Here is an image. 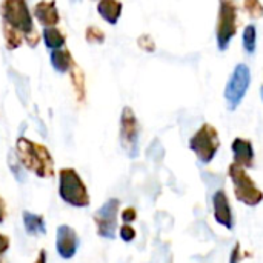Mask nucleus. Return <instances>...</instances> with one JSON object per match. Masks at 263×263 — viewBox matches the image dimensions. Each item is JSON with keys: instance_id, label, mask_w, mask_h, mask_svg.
Here are the masks:
<instances>
[{"instance_id": "f257e3e1", "label": "nucleus", "mask_w": 263, "mask_h": 263, "mask_svg": "<svg viewBox=\"0 0 263 263\" xmlns=\"http://www.w3.org/2000/svg\"><path fill=\"white\" fill-rule=\"evenodd\" d=\"M15 157L25 170L40 179H51L55 174V165L49 149L28 137L22 136L15 140Z\"/></svg>"}, {"instance_id": "f03ea898", "label": "nucleus", "mask_w": 263, "mask_h": 263, "mask_svg": "<svg viewBox=\"0 0 263 263\" xmlns=\"http://www.w3.org/2000/svg\"><path fill=\"white\" fill-rule=\"evenodd\" d=\"M0 15L3 23L23 34L26 45H29L31 48L37 46V43L40 42V35L34 29L32 15L26 0H3L0 3Z\"/></svg>"}, {"instance_id": "7ed1b4c3", "label": "nucleus", "mask_w": 263, "mask_h": 263, "mask_svg": "<svg viewBox=\"0 0 263 263\" xmlns=\"http://www.w3.org/2000/svg\"><path fill=\"white\" fill-rule=\"evenodd\" d=\"M59 197L74 208H86L89 205L88 186L74 168H62L59 171Z\"/></svg>"}, {"instance_id": "20e7f679", "label": "nucleus", "mask_w": 263, "mask_h": 263, "mask_svg": "<svg viewBox=\"0 0 263 263\" xmlns=\"http://www.w3.org/2000/svg\"><path fill=\"white\" fill-rule=\"evenodd\" d=\"M190 149L196 154L197 160L203 165H208L214 160L220 148L219 131L210 125L203 123L190 139L188 142Z\"/></svg>"}, {"instance_id": "39448f33", "label": "nucleus", "mask_w": 263, "mask_h": 263, "mask_svg": "<svg viewBox=\"0 0 263 263\" xmlns=\"http://www.w3.org/2000/svg\"><path fill=\"white\" fill-rule=\"evenodd\" d=\"M228 176L234 186V196L247 206H257L263 200L262 190L256 185L247 170L231 163L228 166Z\"/></svg>"}, {"instance_id": "423d86ee", "label": "nucleus", "mask_w": 263, "mask_h": 263, "mask_svg": "<svg viewBox=\"0 0 263 263\" xmlns=\"http://www.w3.org/2000/svg\"><path fill=\"white\" fill-rule=\"evenodd\" d=\"M237 34V5L234 0H220L216 28V40L220 51L228 49Z\"/></svg>"}, {"instance_id": "0eeeda50", "label": "nucleus", "mask_w": 263, "mask_h": 263, "mask_svg": "<svg viewBox=\"0 0 263 263\" xmlns=\"http://www.w3.org/2000/svg\"><path fill=\"white\" fill-rule=\"evenodd\" d=\"M250 83H251L250 66L247 63H239L231 72V77L228 79L225 92H223L230 111H236L237 106L242 103V100L245 99L248 92Z\"/></svg>"}, {"instance_id": "6e6552de", "label": "nucleus", "mask_w": 263, "mask_h": 263, "mask_svg": "<svg viewBox=\"0 0 263 263\" xmlns=\"http://www.w3.org/2000/svg\"><path fill=\"white\" fill-rule=\"evenodd\" d=\"M119 208L120 200L119 199H109L105 202L96 213H94V223L97 234L103 239L112 240L117 233V217H119Z\"/></svg>"}, {"instance_id": "1a4fd4ad", "label": "nucleus", "mask_w": 263, "mask_h": 263, "mask_svg": "<svg viewBox=\"0 0 263 263\" xmlns=\"http://www.w3.org/2000/svg\"><path fill=\"white\" fill-rule=\"evenodd\" d=\"M139 134L140 125L129 106H125L120 114V143L128 156L136 157L139 154Z\"/></svg>"}, {"instance_id": "9d476101", "label": "nucleus", "mask_w": 263, "mask_h": 263, "mask_svg": "<svg viewBox=\"0 0 263 263\" xmlns=\"http://www.w3.org/2000/svg\"><path fill=\"white\" fill-rule=\"evenodd\" d=\"M55 250L63 260H71L79 250V236L69 225H60L55 231Z\"/></svg>"}, {"instance_id": "9b49d317", "label": "nucleus", "mask_w": 263, "mask_h": 263, "mask_svg": "<svg viewBox=\"0 0 263 263\" xmlns=\"http://www.w3.org/2000/svg\"><path fill=\"white\" fill-rule=\"evenodd\" d=\"M213 213H214V219L219 225H222L227 230L234 228L233 210L230 205V199L223 190H217L213 194Z\"/></svg>"}, {"instance_id": "f8f14e48", "label": "nucleus", "mask_w": 263, "mask_h": 263, "mask_svg": "<svg viewBox=\"0 0 263 263\" xmlns=\"http://www.w3.org/2000/svg\"><path fill=\"white\" fill-rule=\"evenodd\" d=\"M231 151H233L234 165L243 170H250L254 166V146L251 140L243 137H236L231 143Z\"/></svg>"}, {"instance_id": "ddd939ff", "label": "nucleus", "mask_w": 263, "mask_h": 263, "mask_svg": "<svg viewBox=\"0 0 263 263\" xmlns=\"http://www.w3.org/2000/svg\"><path fill=\"white\" fill-rule=\"evenodd\" d=\"M34 17L45 28H52L60 22V15H59L54 0H40L39 3H35Z\"/></svg>"}, {"instance_id": "4468645a", "label": "nucleus", "mask_w": 263, "mask_h": 263, "mask_svg": "<svg viewBox=\"0 0 263 263\" xmlns=\"http://www.w3.org/2000/svg\"><path fill=\"white\" fill-rule=\"evenodd\" d=\"M97 12L105 22L116 25L122 15V3L119 0H99Z\"/></svg>"}, {"instance_id": "2eb2a0df", "label": "nucleus", "mask_w": 263, "mask_h": 263, "mask_svg": "<svg viewBox=\"0 0 263 263\" xmlns=\"http://www.w3.org/2000/svg\"><path fill=\"white\" fill-rule=\"evenodd\" d=\"M22 222H23V228L29 236L39 237L43 236L46 233V225H45V219L40 214H34L31 211H23L22 214Z\"/></svg>"}, {"instance_id": "dca6fc26", "label": "nucleus", "mask_w": 263, "mask_h": 263, "mask_svg": "<svg viewBox=\"0 0 263 263\" xmlns=\"http://www.w3.org/2000/svg\"><path fill=\"white\" fill-rule=\"evenodd\" d=\"M51 65L57 72H62V74L71 71L76 66L71 52L68 49H65V48L51 51Z\"/></svg>"}, {"instance_id": "f3484780", "label": "nucleus", "mask_w": 263, "mask_h": 263, "mask_svg": "<svg viewBox=\"0 0 263 263\" xmlns=\"http://www.w3.org/2000/svg\"><path fill=\"white\" fill-rule=\"evenodd\" d=\"M42 37H43V42H45L46 48L51 49V51L65 48L66 37H65V34H63L60 29H57L55 26H52V28H45Z\"/></svg>"}, {"instance_id": "a211bd4d", "label": "nucleus", "mask_w": 263, "mask_h": 263, "mask_svg": "<svg viewBox=\"0 0 263 263\" xmlns=\"http://www.w3.org/2000/svg\"><path fill=\"white\" fill-rule=\"evenodd\" d=\"M2 31H3V39H5V45L9 51H14L17 48H20L25 42L23 39V34L18 32L17 29L11 28L9 25L3 23L2 25Z\"/></svg>"}, {"instance_id": "6ab92c4d", "label": "nucleus", "mask_w": 263, "mask_h": 263, "mask_svg": "<svg viewBox=\"0 0 263 263\" xmlns=\"http://www.w3.org/2000/svg\"><path fill=\"white\" fill-rule=\"evenodd\" d=\"M242 43L248 54H254L257 45V29L254 25H247L242 34Z\"/></svg>"}, {"instance_id": "aec40b11", "label": "nucleus", "mask_w": 263, "mask_h": 263, "mask_svg": "<svg viewBox=\"0 0 263 263\" xmlns=\"http://www.w3.org/2000/svg\"><path fill=\"white\" fill-rule=\"evenodd\" d=\"M69 72H71L72 86H74V92H76V96H77V100H79V102H83V100H85V96H86L83 72H82L79 68H76V66H74Z\"/></svg>"}, {"instance_id": "412c9836", "label": "nucleus", "mask_w": 263, "mask_h": 263, "mask_svg": "<svg viewBox=\"0 0 263 263\" xmlns=\"http://www.w3.org/2000/svg\"><path fill=\"white\" fill-rule=\"evenodd\" d=\"M243 9L253 20H259L263 17V5L260 0H243Z\"/></svg>"}, {"instance_id": "4be33fe9", "label": "nucleus", "mask_w": 263, "mask_h": 263, "mask_svg": "<svg viewBox=\"0 0 263 263\" xmlns=\"http://www.w3.org/2000/svg\"><path fill=\"white\" fill-rule=\"evenodd\" d=\"M85 39H86V42L91 43V45H102V43L105 42V32H103L99 26L91 25V26H88L86 31H85Z\"/></svg>"}, {"instance_id": "5701e85b", "label": "nucleus", "mask_w": 263, "mask_h": 263, "mask_svg": "<svg viewBox=\"0 0 263 263\" xmlns=\"http://www.w3.org/2000/svg\"><path fill=\"white\" fill-rule=\"evenodd\" d=\"M119 236H120V239H122L123 242L129 243V242H133V240L136 239L137 233H136V230H134L131 225H128V223H123V225L119 228Z\"/></svg>"}, {"instance_id": "b1692460", "label": "nucleus", "mask_w": 263, "mask_h": 263, "mask_svg": "<svg viewBox=\"0 0 263 263\" xmlns=\"http://www.w3.org/2000/svg\"><path fill=\"white\" fill-rule=\"evenodd\" d=\"M137 43H139V46H140L143 51H149V52H153V51L156 49V43H154V40H153L148 34L140 35V37H139V40H137Z\"/></svg>"}, {"instance_id": "393cba45", "label": "nucleus", "mask_w": 263, "mask_h": 263, "mask_svg": "<svg viewBox=\"0 0 263 263\" xmlns=\"http://www.w3.org/2000/svg\"><path fill=\"white\" fill-rule=\"evenodd\" d=\"M120 217H122V220H123L125 223L131 225L133 222L137 220V210L133 208V206H128V208H125V210L122 211Z\"/></svg>"}, {"instance_id": "a878e982", "label": "nucleus", "mask_w": 263, "mask_h": 263, "mask_svg": "<svg viewBox=\"0 0 263 263\" xmlns=\"http://www.w3.org/2000/svg\"><path fill=\"white\" fill-rule=\"evenodd\" d=\"M242 262V250H240V243H236L231 256H230V263H240Z\"/></svg>"}, {"instance_id": "bb28decb", "label": "nucleus", "mask_w": 263, "mask_h": 263, "mask_svg": "<svg viewBox=\"0 0 263 263\" xmlns=\"http://www.w3.org/2000/svg\"><path fill=\"white\" fill-rule=\"evenodd\" d=\"M9 245H11V242H9V237L0 233V263H3L2 262V256H3V254L8 251V250H9Z\"/></svg>"}, {"instance_id": "cd10ccee", "label": "nucleus", "mask_w": 263, "mask_h": 263, "mask_svg": "<svg viewBox=\"0 0 263 263\" xmlns=\"http://www.w3.org/2000/svg\"><path fill=\"white\" fill-rule=\"evenodd\" d=\"M6 219V203L3 200V197L0 196V223H3Z\"/></svg>"}, {"instance_id": "c85d7f7f", "label": "nucleus", "mask_w": 263, "mask_h": 263, "mask_svg": "<svg viewBox=\"0 0 263 263\" xmlns=\"http://www.w3.org/2000/svg\"><path fill=\"white\" fill-rule=\"evenodd\" d=\"M32 263H48V260H46V251L45 250H40V253L37 254L35 260Z\"/></svg>"}, {"instance_id": "c756f323", "label": "nucleus", "mask_w": 263, "mask_h": 263, "mask_svg": "<svg viewBox=\"0 0 263 263\" xmlns=\"http://www.w3.org/2000/svg\"><path fill=\"white\" fill-rule=\"evenodd\" d=\"M260 97H262V102H263V85L260 86Z\"/></svg>"}]
</instances>
